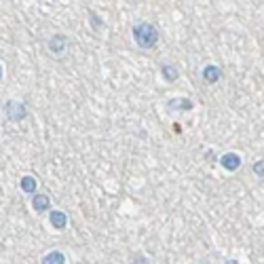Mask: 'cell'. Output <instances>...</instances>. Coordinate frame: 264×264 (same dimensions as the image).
<instances>
[{"label":"cell","instance_id":"11","mask_svg":"<svg viewBox=\"0 0 264 264\" xmlns=\"http://www.w3.org/2000/svg\"><path fill=\"white\" fill-rule=\"evenodd\" d=\"M42 264H66V258L61 252H51L42 258Z\"/></svg>","mask_w":264,"mask_h":264},{"label":"cell","instance_id":"1","mask_svg":"<svg viewBox=\"0 0 264 264\" xmlns=\"http://www.w3.org/2000/svg\"><path fill=\"white\" fill-rule=\"evenodd\" d=\"M133 40L140 49H152L159 42V30H156V26L142 21L133 28Z\"/></svg>","mask_w":264,"mask_h":264},{"label":"cell","instance_id":"13","mask_svg":"<svg viewBox=\"0 0 264 264\" xmlns=\"http://www.w3.org/2000/svg\"><path fill=\"white\" fill-rule=\"evenodd\" d=\"M226 264H239V262H237V260H228Z\"/></svg>","mask_w":264,"mask_h":264},{"label":"cell","instance_id":"6","mask_svg":"<svg viewBox=\"0 0 264 264\" xmlns=\"http://www.w3.org/2000/svg\"><path fill=\"white\" fill-rule=\"evenodd\" d=\"M49 222H51V226L57 228V231H63L66 224H68V216L61 209H53L51 213H49Z\"/></svg>","mask_w":264,"mask_h":264},{"label":"cell","instance_id":"8","mask_svg":"<svg viewBox=\"0 0 264 264\" xmlns=\"http://www.w3.org/2000/svg\"><path fill=\"white\" fill-rule=\"evenodd\" d=\"M32 207H34V211L45 213L49 207H51V199H49L47 195H34L32 197Z\"/></svg>","mask_w":264,"mask_h":264},{"label":"cell","instance_id":"3","mask_svg":"<svg viewBox=\"0 0 264 264\" xmlns=\"http://www.w3.org/2000/svg\"><path fill=\"white\" fill-rule=\"evenodd\" d=\"M220 165H222L226 171H237L241 167V156L237 152H226L220 156Z\"/></svg>","mask_w":264,"mask_h":264},{"label":"cell","instance_id":"5","mask_svg":"<svg viewBox=\"0 0 264 264\" xmlns=\"http://www.w3.org/2000/svg\"><path fill=\"white\" fill-rule=\"evenodd\" d=\"M66 42H68V38L63 36V34H53V36L49 38V51L55 53V55L63 53V49H66Z\"/></svg>","mask_w":264,"mask_h":264},{"label":"cell","instance_id":"7","mask_svg":"<svg viewBox=\"0 0 264 264\" xmlns=\"http://www.w3.org/2000/svg\"><path fill=\"white\" fill-rule=\"evenodd\" d=\"M203 78H205V83H218L222 78V68L209 63V66L203 68Z\"/></svg>","mask_w":264,"mask_h":264},{"label":"cell","instance_id":"14","mask_svg":"<svg viewBox=\"0 0 264 264\" xmlns=\"http://www.w3.org/2000/svg\"><path fill=\"white\" fill-rule=\"evenodd\" d=\"M0 78H2V66H0Z\"/></svg>","mask_w":264,"mask_h":264},{"label":"cell","instance_id":"4","mask_svg":"<svg viewBox=\"0 0 264 264\" xmlns=\"http://www.w3.org/2000/svg\"><path fill=\"white\" fill-rule=\"evenodd\" d=\"M192 104L190 99H186V97H174V99H169L167 102V110L169 112H176V110H184V112H188V110H192Z\"/></svg>","mask_w":264,"mask_h":264},{"label":"cell","instance_id":"2","mask_svg":"<svg viewBox=\"0 0 264 264\" xmlns=\"http://www.w3.org/2000/svg\"><path fill=\"white\" fill-rule=\"evenodd\" d=\"M4 117L6 120H11V123H19V120H24L28 117V108L26 104L17 102V99H11V102L4 104Z\"/></svg>","mask_w":264,"mask_h":264},{"label":"cell","instance_id":"12","mask_svg":"<svg viewBox=\"0 0 264 264\" xmlns=\"http://www.w3.org/2000/svg\"><path fill=\"white\" fill-rule=\"evenodd\" d=\"M254 174L258 176V177H264V159L254 163Z\"/></svg>","mask_w":264,"mask_h":264},{"label":"cell","instance_id":"10","mask_svg":"<svg viewBox=\"0 0 264 264\" xmlns=\"http://www.w3.org/2000/svg\"><path fill=\"white\" fill-rule=\"evenodd\" d=\"M19 186H21V190H24L26 195H34V192H36V180H34L32 176H24L21 177V182H19Z\"/></svg>","mask_w":264,"mask_h":264},{"label":"cell","instance_id":"9","mask_svg":"<svg viewBox=\"0 0 264 264\" xmlns=\"http://www.w3.org/2000/svg\"><path fill=\"white\" fill-rule=\"evenodd\" d=\"M161 74H163V78H165L167 83H174L180 72H177V68L174 66V63H163V66H161Z\"/></svg>","mask_w":264,"mask_h":264}]
</instances>
